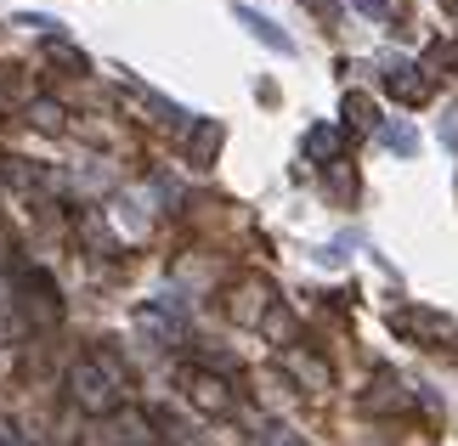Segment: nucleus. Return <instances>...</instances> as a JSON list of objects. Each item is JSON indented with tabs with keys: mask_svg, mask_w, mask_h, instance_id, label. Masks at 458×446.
<instances>
[{
	"mask_svg": "<svg viewBox=\"0 0 458 446\" xmlns=\"http://www.w3.org/2000/svg\"><path fill=\"white\" fill-rule=\"evenodd\" d=\"M340 108H345V119L357 124V130H374V124H379L374 97H362V91H345V102H340Z\"/></svg>",
	"mask_w": 458,
	"mask_h": 446,
	"instance_id": "obj_15",
	"label": "nucleus"
},
{
	"mask_svg": "<svg viewBox=\"0 0 458 446\" xmlns=\"http://www.w3.org/2000/svg\"><path fill=\"white\" fill-rule=\"evenodd\" d=\"M29 124L34 130H68V114H63V102H51V97H40V102H29Z\"/></svg>",
	"mask_w": 458,
	"mask_h": 446,
	"instance_id": "obj_13",
	"label": "nucleus"
},
{
	"mask_svg": "<svg viewBox=\"0 0 458 446\" xmlns=\"http://www.w3.org/2000/svg\"><path fill=\"white\" fill-rule=\"evenodd\" d=\"M46 57L57 63V68H68V74H91V63H85V51H74L68 40H46Z\"/></svg>",
	"mask_w": 458,
	"mask_h": 446,
	"instance_id": "obj_16",
	"label": "nucleus"
},
{
	"mask_svg": "<svg viewBox=\"0 0 458 446\" xmlns=\"http://www.w3.org/2000/svg\"><path fill=\"white\" fill-rule=\"evenodd\" d=\"M340 147H345V136L334 124H311L306 130V158H317V164H340Z\"/></svg>",
	"mask_w": 458,
	"mask_h": 446,
	"instance_id": "obj_11",
	"label": "nucleus"
},
{
	"mask_svg": "<svg viewBox=\"0 0 458 446\" xmlns=\"http://www.w3.org/2000/svg\"><path fill=\"white\" fill-rule=\"evenodd\" d=\"M238 23L250 29L255 40H267L272 51H284V57H289V51H294V40H289V34H284V29L272 23V17H260V12H250V6H238Z\"/></svg>",
	"mask_w": 458,
	"mask_h": 446,
	"instance_id": "obj_12",
	"label": "nucleus"
},
{
	"mask_svg": "<svg viewBox=\"0 0 458 446\" xmlns=\"http://www.w3.org/2000/svg\"><path fill=\"white\" fill-rule=\"evenodd\" d=\"M289 446H301V441H289Z\"/></svg>",
	"mask_w": 458,
	"mask_h": 446,
	"instance_id": "obj_24",
	"label": "nucleus"
},
{
	"mask_svg": "<svg viewBox=\"0 0 458 446\" xmlns=\"http://www.w3.org/2000/svg\"><path fill=\"white\" fill-rule=\"evenodd\" d=\"M391 328L419 339V345H453V339H458V328L447 323V316H436V311H396Z\"/></svg>",
	"mask_w": 458,
	"mask_h": 446,
	"instance_id": "obj_6",
	"label": "nucleus"
},
{
	"mask_svg": "<svg viewBox=\"0 0 458 446\" xmlns=\"http://www.w3.org/2000/svg\"><path fill=\"white\" fill-rule=\"evenodd\" d=\"M17 311H23V323H29V328H51V323L63 316L57 282H51L46 272H29V277H23V306H17Z\"/></svg>",
	"mask_w": 458,
	"mask_h": 446,
	"instance_id": "obj_4",
	"label": "nucleus"
},
{
	"mask_svg": "<svg viewBox=\"0 0 458 446\" xmlns=\"http://www.w3.org/2000/svg\"><path fill=\"white\" fill-rule=\"evenodd\" d=\"M125 384H131V373L114 350H97V356L68 367V401L91 418H114L119 401H125Z\"/></svg>",
	"mask_w": 458,
	"mask_h": 446,
	"instance_id": "obj_1",
	"label": "nucleus"
},
{
	"mask_svg": "<svg viewBox=\"0 0 458 446\" xmlns=\"http://www.w3.org/2000/svg\"><path fill=\"white\" fill-rule=\"evenodd\" d=\"M284 373H289V379L301 384V390H311V396H323V390L334 384V367H328L317 350H301V345L284 350Z\"/></svg>",
	"mask_w": 458,
	"mask_h": 446,
	"instance_id": "obj_7",
	"label": "nucleus"
},
{
	"mask_svg": "<svg viewBox=\"0 0 458 446\" xmlns=\"http://www.w3.org/2000/svg\"><path fill=\"white\" fill-rule=\"evenodd\" d=\"M182 384H187V401L199 407V413H209V418H226V413L238 407L233 384H226V379H216L209 367H187V373H182Z\"/></svg>",
	"mask_w": 458,
	"mask_h": 446,
	"instance_id": "obj_3",
	"label": "nucleus"
},
{
	"mask_svg": "<svg viewBox=\"0 0 458 446\" xmlns=\"http://www.w3.org/2000/svg\"><path fill=\"white\" fill-rule=\"evenodd\" d=\"M136 328H142L153 345H165V350L187 339V323H182V311H175L170 299H153V306H142V311H136Z\"/></svg>",
	"mask_w": 458,
	"mask_h": 446,
	"instance_id": "obj_5",
	"label": "nucleus"
},
{
	"mask_svg": "<svg viewBox=\"0 0 458 446\" xmlns=\"http://www.w3.org/2000/svg\"><path fill=\"white\" fill-rule=\"evenodd\" d=\"M80 238L91 243L97 255H114V231L102 226V215H97V209H80Z\"/></svg>",
	"mask_w": 458,
	"mask_h": 446,
	"instance_id": "obj_14",
	"label": "nucleus"
},
{
	"mask_svg": "<svg viewBox=\"0 0 458 446\" xmlns=\"http://www.w3.org/2000/svg\"><path fill=\"white\" fill-rule=\"evenodd\" d=\"M351 6H357L362 17H379V23L391 17V0H351Z\"/></svg>",
	"mask_w": 458,
	"mask_h": 446,
	"instance_id": "obj_20",
	"label": "nucleus"
},
{
	"mask_svg": "<svg viewBox=\"0 0 458 446\" xmlns=\"http://www.w3.org/2000/svg\"><path fill=\"white\" fill-rule=\"evenodd\" d=\"M385 91L396 102H408V108H419V102H430V74L419 63H396L391 74H385Z\"/></svg>",
	"mask_w": 458,
	"mask_h": 446,
	"instance_id": "obj_9",
	"label": "nucleus"
},
{
	"mask_svg": "<svg viewBox=\"0 0 458 446\" xmlns=\"http://www.w3.org/2000/svg\"><path fill=\"white\" fill-rule=\"evenodd\" d=\"M301 6H306V12H317L323 23H334V17H340V0H301Z\"/></svg>",
	"mask_w": 458,
	"mask_h": 446,
	"instance_id": "obj_21",
	"label": "nucleus"
},
{
	"mask_svg": "<svg viewBox=\"0 0 458 446\" xmlns=\"http://www.w3.org/2000/svg\"><path fill=\"white\" fill-rule=\"evenodd\" d=\"M447 141H458V114H453V124H447Z\"/></svg>",
	"mask_w": 458,
	"mask_h": 446,
	"instance_id": "obj_22",
	"label": "nucleus"
},
{
	"mask_svg": "<svg viewBox=\"0 0 458 446\" xmlns=\"http://www.w3.org/2000/svg\"><path fill=\"white\" fill-rule=\"evenodd\" d=\"M272 311V282L267 277H238L233 289H226V316H233L238 328H260V316Z\"/></svg>",
	"mask_w": 458,
	"mask_h": 446,
	"instance_id": "obj_2",
	"label": "nucleus"
},
{
	"mask_svg": "<svg viewBox=\"0 0 458 446\" xmlns=\"http://www.w3.org/2000/svg\"><path fill=\"white\" fill-rule=\"evenodd\" d=\"M413 396H408V384L396 379V373H374V384H368V396H362V413H374V418H385V413H402Z\"/></svg>",
	"mask_w": 458,
	"mask_h": 446,
	"instance_id": "obj_8",
	"label": "nucleus"
},
{
	"mask_svg": "<svg viewBox=\"0 0 458 446\" xmlns=\"http://www.w3.org/2000/svg\"><path fill=\"white\" fill-rule=\"evenodd\" d=\"M328 187H334V198H357V175L345 164H328Z\"/></svg>",
	"mask_w": 458,
	"mask_h": 446,
	"instance_id": "obj_19",
	"label": "nucleus"
},
{
	"mask_svg": "<svg viewBox=\"0 0 458 446\" xmlns=\"http://www.w3.org/2000/svg\"><path fill=\"white\" fill-rule=\"evenodd\" d=\"M379 141L396 147V153H419V136L408 130V124H379Z\"/></svg>",
	"mask_w": 458,
	"mask_h": 446,
	"instance_id": "obj_18",
	"label": "nucleus"
},
{
	"mask_svg": "<svg viewBox=\"0 0 458 446\" xmlns=\"http://www.w3.org/2000/svg\"><path fill=\"white\" fill-rule=\"evenodd\" d=\"M0 181H6V158H0Z\"/></svg>",
	"mask_w": 458,
	"mask_h": 446,
	"instance_id": "obj_23",
	"label": "nucleus"
},
{
	"mask_svg": "<svg viewBox=\"0 0 458 446\" xmlns=\"http://www.w3.org/2000/svg\"><path fill=\"white\" fill-rule=\"evenodd\" d=\"M260 328H267L272 339H294V311H284V306H277V299H272V311L260 316Z\"/></svg>",
	"mask_w": 458,
	"mask_h": 446,
	"instance_id": "obj_17",
	"label": "nucleus"
},
{
	"mask_svg": "<svg viewBox=\"0 0 458 446\" xmlns=\"http://www.w3.org/2000/svg\"><path fill=\"white\" fill-rule=\"evenodd\" d=\"M221 141H226V124L221 119H199V124H192V136H187V164L192 170H209V164H216V153H221Z\"/></svg>",
	"mask_w": 458,
	"mask_h": 446,
	"instance_id": "obj_10",
	"label": "nucleus"
}]
</instances>
